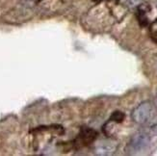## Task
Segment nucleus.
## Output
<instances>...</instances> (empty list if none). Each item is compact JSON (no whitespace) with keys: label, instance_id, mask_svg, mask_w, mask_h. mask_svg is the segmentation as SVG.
<instances>
[{"label":"nucleus","instance_id":"nucleus-1","mask_svg":"<svg viewBox=\"0 0 157 156\" xmlns=\"http://www.w3.org/2000/svg\"><path fill=\"white\" fill-rule=\"evenodd\" d=\"M154 106L151 101L140 103L131 113L132 120L137 124H146L154 116Z\"/></svg>","mask_w":157,"mask_h":156},{"label":"nucleus","instance_id":"nucleus-2","mask_svg":"<svg viewBox=\"0 0 157 156\" xmlns=\"http://www.w3.org/2000/svg\"><path fill=\"white\" fill-rule=\"evenodd\" d=\"M151 143V136L144 131L137 132L133 135L128 143V151L132 153H137L145 150Z\"/></svg>","mask_w":157,"mask_h":156},{"label":"nucleus","instance_id":"nucleus-3","mask_svg":"<svg viewBox=\"0 0 157 156\" xmlns=\"http://www.w3.org/2000/svg\"><path fill=\"white\" fill-rule=\"evenodd\" d=\"M97 136H98V132L92 129V128H88V127L83 128V129L81 130V134H80L81 140L83 141V143L85 144L93 143L95 140V138H97Z\"/></svg>","mask_w":157,"mask_h":156},{"label":"nucleus","instance_id":"nucleus-4","mask_svg":"<svg viewBox=\"0 0 157 156\" xmlns=\"http://www.w3.org/2000/svg\"><path fill=\"white\" fill-rule=\"evenodd\" d=\"M116 150V146L113 142L106 141V142H101V143L97 146V153L98 154H110L114 152Z\"/></svg>","mask_w":157,"mask_h":156},{"label":"nucleus","instance_id":"nucleus-5","mask_svg":"<svg viewBox=\"0 0 157 156\" xmlns=\"http://www.w3.org/2000/svg\"><path fill=\"white\" fill-rule=\"evenodd\" d=\"M124 114L121 112V111H116L112 114V116L110 118V121H113V123H117V124H121L124 121Z\"/></svg>","mask_w":157,"mask_h":156},{"label":"nucleus","instance_id":"nucleus-6","mask_svg":"<svg viewBox=\"0 0 157 156\" xmlns=\"http://www.w3.org/2000/svg\"><path fill=\"white\" fill-rule=\"evenodd\" d=\"M127 2L130 4L131 6H135V5H138L140 4L141 0H127Z\"/></svg>","mask_w":157,"mask_h":156}]
</instances>
